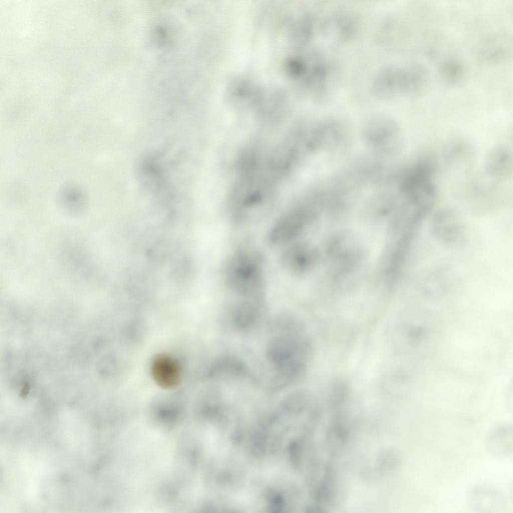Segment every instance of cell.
I'll return each mask as SVG.
<instances>
[{
	"instance_id": "obj_7",
	"label": "cell",
	"mask_w": 513,
	"mask_h": 513,
	"mask_svg": "<svg viewBox=\"0 0 513 513\" xmlns=\"http://www.w3.org/2000/svg\"><path fill=\"white\" fill-rule=\"evenodd\" d=\"M151 373L158 384L166 389L176 387L181 381L179 366L175 360L166 354H159L155 358Z\"/></svg>"
},
{
	"instance_id": "obj_9",
	"label": "cell",
	"mask_w": 513,
	"mask_h": 513,
	"mask_svg": "<svg viewBox=\"0 0 513 513\" xmlns=\"http://www.w3.org/2000/svg\"><path fill=\"white\" fill-rule=\"evenodd\" d=\"M296 352L294 341L287 336H279L272 339L267 348L268 358L276 366L294 359Z\"/></svg>"
},
{
	"instance_id": "obj_4",
	"label": "cell",
	"mask_w": 513,
	"mask_h": 513,
	"mask_svg": "<svg viewBox=\"0 0 513 513\" xmlns=\"http://www.w3.org/2000/svg\"><path fill=\"white\" fill-rule=\"evenodd\" d=\"M311 213L310 207L305 203L289 209L272 226L268 236L270 243L280 246L291 243L302 232Z\"/></svg>"
},
{
	"instance_id": "obj_3",
	"label": "cell",
	"mask_w": 513,
	"mask_h": 513,
	"mask_svg": "<svg viewBox=\"0 0 513 513\" xmlns=\"http://www.w3.org/2000/svg\"><path fill=\"white\" fill-rule=\"evenodd\" d=\"M364 135L367 143L381 153L395 154L402 146V137L398 125L382 116L370 119L365 124Z\"/></svg>"
},
{
	"instance_id": "obj_10",
	"label": "cell",
	"mask_w": 513,
	"mask_h": 513,
	"mask_svg": "<svg viewBox=\"0 0 513 513\" xmlns=\"http://www.w3.org/2000/svg\"><path fill=\"white\" fill-rule=\"evenodd\" d=\"M261 301L245 299L236 302L231 310V318L235 325L241 329L251 326L259 313L258 304Z\"/></svg>"
},
{
	"instance_id": "obj_2",
	"label": "cell",
	"mask_w": 513,
	"mask_h": 513,
	"mask_svg": "<svg viewBox=\"0 0 513 513\" xmlns=\"http://www.w3.org/2000/svg\"><path fill=\"white\" fill-rule=\"evenodd\" d=\"M426 80L425 71L418 67H386L375 77L374 89L379 96L392 97L417 93L425 86Z\"/></svg>"
},
{
	"instance_id": "obj_5",
	"label": "cell",
	"mask_w": 513,
	"mask_h": 513,
	"mask_svg": "<svg viewBox=\"0 0 513 513\" xmlns=\"http://www.w3.org/2000/svg\"><path fill=\"white\" fill-rule=\"evenodd\" d=\"M484 174L495 182L508 180L512 173V155L510 148L505 145H497L490 150L484 164Z\"/></svg>"
},
{
	"instance_id": "obj_8",
	"label": "cell",
	"mask_w": 513,
	"mask_h": 513,
	"mask_svg": "<svg viewBox=\"0 0 513 513\" xmlns=\"http://www.w3.org/2000/svg\"><path fill=\"white\" fill-rule=\"evenodd\" d=\"M310 253L305 246L300 244H292L283 252L281 262L289 272L299 274L308 268L310 262Z\"/></svg>"
},
{
	"instance_id": "obj_1",
	"label": "cell",
	"mask_w": 513,
	"mask_h": 513,
	"mask_svg": "<svg viewBox=\"0 0 513 513\" xmlns=\"http://www.w3.org/2000/svg\"><path fill=\"white\" fill-rule=\"evenodd\" d=\"M224 284L243 298L262 301L265 289V273L262 256L257 250L241 247L226 259L222 270Z\"/></svg>"
},
{
	"instance_id": "obj_12",
	"label": "cell",
	"mask_w": 513,
	"mask_h": 513,
	"mask_svg": "<svg viewBox=\"0 0 513 513\" xmlns=\"http://www.w3.org/2000/svg\"><path fill=\"white\" fill-rule=\"evenodd\" d=\"M244 363L239 359L232 356H223L216 364L214 373L218 375L225 376H238L245 371Z\"/></svg>"
},
{
	"instance_id": "obj_6",
	"label": "cell",
	"mask_w": 513,
	"mask_h": 513,
	"mask_svg": "<svg viewBox=\"0 0 513 513\" xmlns=\"http://www.w3.org/2000/svg\"><path fill=\"white\" fill-rule=\"evenodd\" d=\"M432 229L434 234L447 244H458L463 237L460 222L456 214L450 210H442L435 214Z\"/></svg>"
},
{
	"instance_id": "obj_15",
	"label": "cell",
	"mask_w": 513,
	"mask_h": 513,
	"mask_svg": "<svg viewBox=\"0 0 513 513\" xmlns=\"http://www.w3.org/2000/svg\"><path fill=\"white\" fill-rule=\"evenodd\" d=\"M442 68V73L444 74V76L448 77V80H454L457 79L458 77H459L460 75L459 65L448 63L445 64Z\"/></svg>"
},
{
	"instance_id": "obj_11",
	"label": "cell",
	"mask_w": 513,
	"mask_h": 513,
	"mask_svg": "<svg viewBox=\"0 0 513 513\" xmlns=\"http://www.w3.org/2000/svg\"><path fill=\"white\" fill-rule=\"evenodd\" d=\"M512 428L508 425H498L490 432L488 437V449L498 457L509 455L512 450Z\"/></svg>"
},
{
	"instance_id": "obj_14",
	"label": "cell",
	"mask_w": 513,
	"mask_h": 513,
	"mask_svg": "<svg viewBox=\"0 0 513 513\" xmlns=\"http://www.w3.org/2000/svg\"><path fill=\"white\" fill-rule=\"evenodd\" d=\"M170 243L166 241L158 242L149 252V256L153 260L162 261L163 258L168 257L171 248Z\"/></svg>"
},
{
	"instance_id": "obj_13",
	"label": "cell",
	"mask_w": 513,
	"mask_h": 513,
	"mask_svg": "<svg viewBox=\"0 0 513 513\" xmlns=\"http://www.w3.org/2000/svg\"><path fill=\"white\" fill-rule=\"evenodd\" d=\"M193 270V264L191 259L188 256H181L177 259L172 265L169 276L174 282H182L189 278Z\"/></svg>"
}]
</instances>
